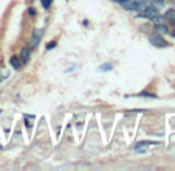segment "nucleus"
Wrapping results in <instances>:
<instances>
[{
  "label": "nucleus",
  "instance_id": "nucleus-3",
  "mask_svg": "<svg viewBox=\"0 0 175 171\" xmlns=\"http://www.w3.org/2000/svg\"><path fill=\"white\" fill-rule=\"evenodd\" d=\"M149 42L152 44V45H155V47H158V48H164V47H169V44L163 39V36L161 34H158V33H154L152 36H149Z\"/></svg>",
  "mask_w": 175,
  "mask_h": 171
},
{
  "label": "nucleus",
  "instance_id": "nucleus-8",
  "mask_svg": "<svg viewBox=\"0 0 175 171\" xmlns=\"http://www.w3.org/2000/svg\"><path fill=\"white\" fill-rule=\"evenodd\" d=\"M164 19H169V20H175V8H170L164 12Z\"/></svg>",
  "mask_w": 175,
  "mask_h": 171
},
{
  "label": "nucleus",
  "instance_id": "nucleus-1",
  "mask_svg": "<svg viewBox=\"0 0 175 171\" xmlns=\"http://www.w3.org/2000/svg\"><path fill=\"white\" fill-rule=\"evenodd\" d=\"M121 5H123L124 9H129V11H141L146 6V3L143 0H126V2H123Z\"/></svg>",
  "mask_w": 175,
  "mask_h": 171
},
{
  "label": "nucleus",
  "instance_id": "nucleus-10",
  "mask_svg": "<svg viewBox=\"0 0 175 171\" xmlns=\"http://www.w3.org/2000/svg\"><path fill=\"white\" fill-rule=\"evenodd\" d=\"M140 97H144V98H158L155 94H149V92H141Z\"/></svg>",
  "mask_w": 175,
  "mask_h": 171
},
{
  "label": "nucleus",
  "instance_id": "nucleus-9",
  "mask_svg": "<svg viewBox=\"0 0 175 171\" xmlns=\"http://www.w3.org/2000/svg\"><path fill=\"white\" fill-rule=\"evenodd\" d=\"M112 67H113V65H112L110 62H107V64H102L101 67H99V72H107V70H112Z\"/></svg>",
  "mask_w": 175,
  "mask_h": 171
},
{
  "label": "nucleus",
  "instance_id": "nucleus-5",
  "mask_svg": "<svg viewBox=\"0 0 175 171\" xmlns=\"http://www.w3.org/2000/svg\"><path fill=\"white\" fill-rule=\"evenodd\" d=\"M31 47H25L22 51H20V61H22V64H25V62H28V59H30V56H31Z\"/></svg>",
  "mask_w": 175,
  "mask_h": 171
},
{
  "label": "nucleus",
  "instance_id": "nucleus-13",
  "mask_svg": "<svg viewBox=\"0 0 175 171\" xmlns=\"http://www.w3.org/2000/svg\"><path fill=\"white\" fill-rule=\"evenodd\" d=\"M28 12H30L31 16H34V14H36V11H34V8H28Z\"/></svg>",
  "mask_w": 175,
  "mask_h": 171
},
{
  "label": "nucleus",
  "instance_id": "nucleus-7",
  "mask_svg": "<svg viewBox=\"0 0 175 171\" xmlns=\"http://www.w3.org/2000/svg\"><path fill=\"white\" fill-rule=\"evenodd\" d=\"M9 64H11V67H14L16 70H19L22 67V61H20L19 56H11L9 58Z\"/></svg>",
  "mask_w": 175,
  "mask_h": 171
},
{
  "label": "nucleus",
  "instance_id": "nucleus-14",
  "mask_svg": "<svg viewBox=\"0 0 175 171\" xmlns=\"http://www.w3.org/2000/svg\"><path fill=\"white\" fill-rule=\"evenodd\" d=\"M170 34H172V37H175V30H173V31H172Z\"/></svg>",
  "mask_w": 175,
  "mask_h": 171
},
{
  "label": "nucleus",
  "instance_id": "nucleus-4",
  "mask_svg": "<svg viewBox=\"0 0 175 171\" xmlns=\"http://www.w3.org/2000/svg\"><path fill=\"white\" fill-rule=\"evenodd\" d=\"M42 34H44V30H34L33 31V36H31V44L30 47L34 48L39 42H40V39H42Z\"/></svg>",
  "mask_w": 175,
  "mask_h": 171
},
{
  "label": "nucleus",
  "instance_id": "nucleus-6",
  "mask_svg": "<svg viewBox=\"0 0 175 171\" xmlns=\"http://www.w3.org/2000/svg\"><path fill=\"white\" fill-rule=\"evenodd\" d=\"M154 31H155V33H158V34H167L169 28H167V25H166L164 22H160V23H155Z\"/></svg>",
  "mask_w": 175,
  "mask_h": 171
},
{
  "label": "nucleus",
  "instance_id": "nucleus-12",
  "mask_svg": "<svg viewBox=\"0 0 175 171\" xmlns=\"http://www.w3.org/2000/svg\"><path fill=\"white\" fill-rule=\"evenodd\" d=\"M54 47H56V41H53V42H48V44H47V50H53Z\"/></svg>",
  "mask_w": 175,
  "mask_h": 171
},
{
  "label": "nucleus",
  "instance_id": "nucleus-15",
  "mask_svg": "<svg viewBox=\"0 0 175 171\" xmlns=\"http://www.w3.org/2000/svg\"><path fill=\"white\" fill-rule=\"evenodd\" d=\"M116 2H119V3H123V2H126V0H116Z\"/></svg>",
  "mask_w": 175,
  "mask_h": 171
},
{
  "label": "nucleus",
  "instance_id": "nucleus-2",
  "mask_svg": "<svg viewBox=\"0 0 175 171\" xmlns=\"http://www.w3.org/2000/svg\"><path fill=\"white\" fill-rule=\"evenodd\" d=\"M160 14V9L155 6V5H146L143 9H141V12H140V17H146V19H154L155 16H158Z\"/></svg>",
  "mask_w": 175,
  "mask_h": 171
},
{
  "label": "nucleus",
  "instance_id": "nucleus-11",
  "mask_svg": "<svg viewBox=\"0 0 175 171\" xmlns=\"http://www.w3.org/2000/svg\"><path fill=\"white\" fill-rule=\"evenodd\" d=\"M40 3H42V6L47 9V8H50L51 6V3H53V0H40Z\"/></svg>",
  "mask_w": 175,
  "mask_h": 171
}]
</instances>
